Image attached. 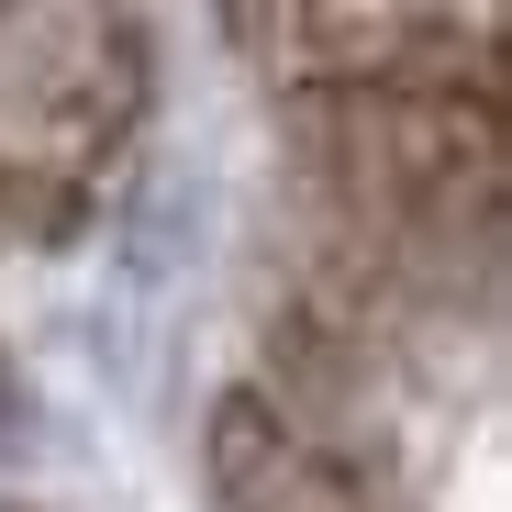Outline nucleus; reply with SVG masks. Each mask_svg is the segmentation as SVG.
Instances as JSON below:
<instances>
[{"label":"nucleus","instance_id":"f257e3e1","mask_svg":"<svg viewBox=\"0 0 512 512\" xmlns=\"http://www.w3.org/2000/svg\"><path fill=\"white\" fill-rule=\"evenodd\" d=\"M290 134L301 234L346 312L457 301L501 245V23L490 12H234Z\"/></svg>","mask_w":512,"mask_h":512},{"label":"nucleus","instance_id":"f03ea898","mask_svg":"<svg viewBox=\"0 0 512 512\" xmlns=\"http://www.w3.org/2000/svg\"><path fill=\"white\" fill-rule=\"evenodd\" d=\"M156 101L145 23L112 0H0V245H67Z\"/></svg>","mask_w":512,"mask_h":512},{"label":"nucleus","instance_id":"7ed1b4c3","mask_svg":"<svg viewBox=\"0 0 512 512\" xmlns=\"http://www.w3.org/2000/svg\"><path fill=\"white\" fill-rule=\"evenodd\" d=\"M212 490L223 512H412L379 446H357L323 401L234 390L212 412Z\"/></svg>","mask_w":512,"mask_h":512}]
</instances>
